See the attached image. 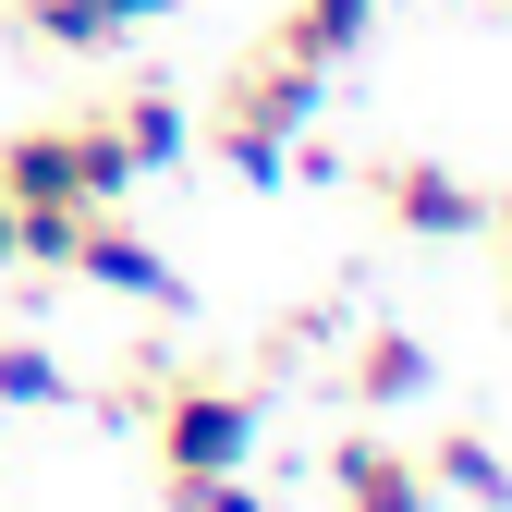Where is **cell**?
<instances>
[{
	"label": "cell",
	"mask_w": 512,
	"mask_h": 512,
	"mask_svg": "<svg viewBox=\"0 0 512 512\" xmlns=\"http://www.w3.org/2000/svg\"><path fill=\"white\" fill-rule=\"evenodd\" d=\"M317 86H330V74H317L305 49H281V37L232 61V86H220V159L256 183V196L293 171V135L317 122Z\"/></svg>",
	"instance_id": "1"
},
{
	"label": "cell",
	"mask_w": 512,
	"mask_h": 512,
	"mask_svg": "<svg viewBox=\"0 0 512 512\" xmlns=\"http://www.w3.org/2000/svg\"><path fill=\"white\" fill-rule=\"evenodd\" d=\"M0 196L13 208H122L135 196V159H122L110 122H37V135L0 147Z\"/></svg>",
	"instance_id": "2"
},
{
	"label": "cell",
	"mask_w": 512,
	"mask_h": 512,
	"mask_svg": "<svg viewBox=\"0 0 512 512\" xmlns=\"http://www.w3.org/2000/svg\"><path fill=\"white\" fill-rule=\"evenodd\" d=\"M244 464H256V391L171 378L159 391V476H244Z\"/></svg>",
	"instance_id": "3"
},
{
	"label": "cell",
	"mask_w": 512,
	"mask_h": 512,
	"mask_svg": "<svg viewBox=\"0 0 512 512\" xmlns=\"http://www.w3.org/2000/svg\"><path fill=\"white\" fill-rule=\"evenodd\" d=\"M61 281H110V293H135V305H159V317L183 305V269H171L159 244H135L110 208H86V220H74V256H61Z\"/></svg>",
	"instance_id": "4"
},
{
	"label": "cell",
	"mask_w": 512,
	"mask_h": 512,
	"mask_svg": "<svg viewBox=\"0 0 512 512\" xmlns=\"http://www.w3.org/2000/svg\"><path fill=\"white\" fill-rule=\"evenodd\" d=\"M378 208H391L415 244H464V232H488V196L464 171H439V159H391L378 171Z\"/></svg>",
	"instance_id": "5"
},
{
	"label": "cell",
	"mask_w": 512,
	"mask_h": 512,
	"mask_svg": "<svg viewBox=\"0 0 512 512\" xmlns=\"http://www.w3.org/2000/svg\"><path fill=\"white\" fill-rule=\"evenodd\" d=\"M171 13V0H25V25L49 49H122V37H147Z\"/></svg>",
	"instance_id": "6"
},
{
	"label": "cell",
	"mask_w": 512,
	"mask_h": 512,
	"mask_svg": "<svg viewBox=\"0 0 512 512\" xmlns=\"http://www.w3.org/2000/svg\"><path fill=\"white\" fill-rule=\"evenodd\" d=\"M330 488H342V512H427V500H439V488H427L403 452H378V439H342Z\"/></svg>",
	"instance_id": "7"
},
{
	"label": "cell",
	"mask_w": 512,
	"mask_h": 512,
	"mask_svg": "<svg viewBox=\"0 0 512 512\" xmlns=\"http://www.w3.org/2000/svg\"><path fill=\"white\" fill-rule=\"evenodd\" d=\"M366 37H378V0H293V25H281V49H305L317 74H342Z\"/></svg>",
	"instance_id": "8"
},
{
	"label": "cell",
	"mask_w": 512,
	"mask_h": 512,
	"mask_svg": "<svg viewBox=\"0 0 512 512\" xmlns=\"http://www.w3.org/2000/svg\"><path fill=\"white\" fill-rule=\"evenodd\" d=\"M415 476H427V488H452V500H476V512H512V464L488 452L476 427H452V439H439V452H427Z\"/></svg>",
	"instance_id": "9"
},
{
	"label": "cell",
	"mask_w": 512,
	"mask_h": 512,
	"mask_svg": "<svg viewBox=\"0 0 512 512\" xmlns=\"http://www.w3.org/2000/svg\"><path fill=\"white\" fill-rule=\"evenodd\" d=\"M427 391V342L415 330H366L354 342V403H415Z\"/></svg>",
	"instance_id": "10"
},
{
	"label": "cell",
	"mask_w": 512,
	"mask_h": 512,
	"mask_svg": "<svg viewBox=\"0 0 512 512\" xmlns=\"http://www.w3.org/2000/svg\"><path fill=\"white\" fill-rule=\"evenodd\" d=\"M110 135H122V159H135V171H171L183 147H196V135H183V110H171V98H122V122H110Z\"/></svg>",
	"instance_id": "11"
},
{
	"label": "cell",
	"mask_w": 512,
	"mask_h": 512,
	"mask_svg": "<svg viewBox=\"0 0 512 512\" xmlns=\"http://www.w3.org/2000/svg\"><path fill=\"white\" fill-rule=\"evenodd\" d=\"M61 391H74V378H61L49 342H0V403H13V415H49Z\"/></svg>",
	"instance_id": "12"
},
{
	"label": "cell",
	"mask_w": 512,
	"mask_h": 512,
	"mask_svg": "<svg viewBox=\"0 0 512 512\" xmlns=\"http://www.w3.org/2000/svg\"><path fill=\"white\" fill-rule=\"evenodd\" d=\"M159 500H171V512H269V500H256L244 476H171Z\"/></svg>",
	"instance_id": "13"
}]
</instances>
